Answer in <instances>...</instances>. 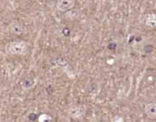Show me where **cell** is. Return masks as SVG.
<instances>
[{
    "mask_svg": "<svg viewBox=\"0 0 156 122\" xmlns=\"http://www.w3.org/2000/svg\"><path fill=\"white\" fill-rule=\"evenodd\" d=\"M27 50V44L24 41H14L7 46V51L11 55H21Z\"/></svg>",
    "mask_w": 156,
    "mask_h": 122,
    "instance_id": "6da1fadb",
    "label": "cell"
},
{
    "mask_svg": "<svg viewBox=\"0 0 156 122\" xmlns=\"http://www.w3.org/2000/svg\"><path fill=\"white\" fill-rule=\"evenodd\" d=\"M142 23L145 28L150 30L156 29V14L155 13H147L144 16Z\"/></svg>",
    "mask_w": 156,
    "mask_h": 122,
    "instance_id": "7a4b0ae2",
    "label": "cell"
},
{
    "mask_svg": "<svg viewBox=\"0 0 156 122\" xmlns=\"http://www.w3.org/2000/svg\"><path fill=\"white\" fill-rule=\"evenodd\" d=\"M85 112L86 108L84 106H72L68 110V115L74 120L82 118Z\"/></svg>",
    "mask_w": 156,
    "mask_h": 122,
    "instance_id": "3957f363",
    "label": "cell"
},
{
    "mask_svg": "<svg viewBox=\"0 0 156 122\" xmlns=\"http://www.w3.org/2000/svg\"><path fill=\"white\" fill-rule=\"evenodd\" d=\"M74 5H75L74 0H59L57 3V8L61 12H65L72 8Z\"/></svg>",
    "mask_w": 156,
    "mask_h": 122,
    "instance_id": "277c9868",
    "label": "cell"
},
{
    "mask_svg": "<svg viewBox=\"0 0 156 122\" xmlns=\"http://www.w3.org/2000/svg\"><path fill=\"white\" fill-rule=\"evenodd\" d=\"M9 29H10V32L16 35V36H20V35H23L25 33V27L24 26L17 22V21H14L12 22L10 25H9Z\"/></svg>",
    "mask_w": 156,
    "mask_h": 122,
    "instance_id": "5b68a950",
    "label": "cell"
},
{
    "mask_svg": "<svg viewBox=\"0 0 156 122\" xmlns=\"http://www.w3.org/2000/svg\"><path fill=\"white\" fill-rule=\"evenodd\" d=\"M144 113L147 118L151 120H156V103H150L147 104L144 108Z\"/></svg>",
    "mask_w": 156,
    "mask_h": 122,
    "instance_id": "8992f818",
    "label": "cell"
},
{
    "mask_svg": "<svg viewBox=\"0 0 156 122\" xmlns=\"http://www.w3.org/2000/svg\"><path fill=\"white\" fill-rule=\"evenodd\" d=\"M32 86H33V81H32L31 79H29V80L26 79V80L23 82V84H22V87H23L24 89H28V88H31Z\"/></svg>",
    "mask_w": 156,
    "mask_h": 122,
    "instance_id": "52a82bcc",
    "label": "cell"
}]
</instances>
